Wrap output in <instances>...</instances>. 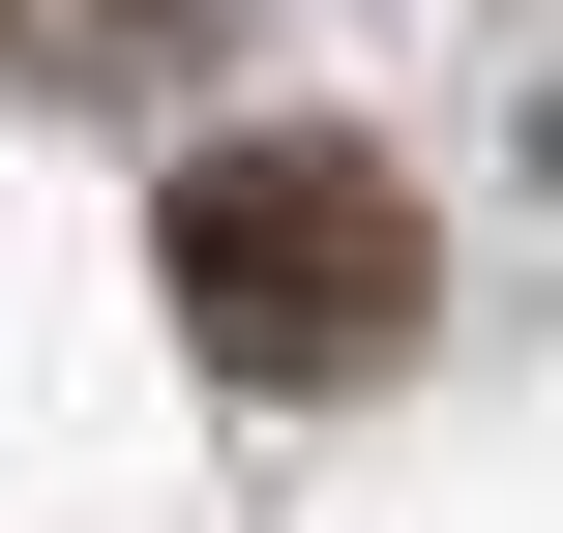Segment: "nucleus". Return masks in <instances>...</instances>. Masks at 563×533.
<instances>
[{
    "label": "nucleus",
    "instance_id": "obj_2",
    "mask_svg": "<svg viewBox=\"0 0 563 533\" xmlns=\"http://www.w3.org/2000/svg\"><path fill=\"white\" fill-rule=\"evenodd\" d=\"M238 30H267V0H0V89H30V119H178Z\"/></svg>",
    "mask_w": 563,
    "mask_h": 533
},
{
    "label": "nucleus",
    "instance_id": "obj_1",
    "mask_svg": "<svg viewBox=\"0 0 563 533\" xmlns=\"http://www.w3.org/2000/svg\"><path fill=\"white\" fill-rule=\"evenodd\" d=\"M148 297H178V356H208V386L327 415V386H386V356L445 326V208H416L356 119H238V148H178Z\"/></svg>",
    "mask_w": 563,
    "mask_h": 533
}]
</instances>
